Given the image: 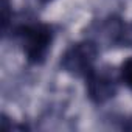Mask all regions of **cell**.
Here are the masks:
<instances>
[{"label": "cell", "mask_w": 132, "mask_h": 132, "mask_svg": "<svg viewBox=\"0 0 132 132\" xmlns=\"http://www.w3.org/2000/svg\"><path fill=\"white\" fill-rule=\"evenodd\" d=\"M84 79L87 96L95 104H104L117 95L118 78L110 67H95Z\"/></svg>", "instance_id": "3957f363"}, {"label": "cell", "mask_w": 132, "mask_h": 132, "mask_svg": "<svg viewBox=\"0 0 132 132\" xmlns=\"http://www.w3.org/2000/svg\"><path fill=\"white\" fill-rule=\"evenodd\" d=\"M14 37L30 64L39 65L47 59L53 42V30L50 25L37 20L19 23L14 28Z\"/></svg>", "instance_id": "6da1fadb"}, {"label": "cell", "mask_w": 132, "mask_h": 132, "mask_svg": "<svg viewBox=\"0 0 132 132\" xmlns=\"http://www.w3.org/2000/svg\"><path fill=\"white\" fill-rule=\"evenodd\" d=\"M44 2H48V0H44Z\"/></svg>", "instance_id": "52a82bcc"}, {"label": "cell", "mask_w": 132, "mask_h": 132, "mask_svg": "<svg viewBox=\"0 0 132 132\" xmlns=\"http://www.w3.org/2000/svg\"><path fill=\"white\" fill-rule=\"evenodd\" d=\"M120 78L124 82V86L132 90V57L123 62L121 70H120Z\"/></svg>", "instance_id": "5b68a950"}, {"label": "cell", "mask_w": 132, "mask_h": 132, "mask_svg": "<svg viewBox=\"0 0 132 132\" xmlns=\"http://www.w3.org/2000/svg\"><path fill=\"white\" fill-rule=\"evenodd\" d=\"M98 56V47L92 40H81L70 45L61 59V67L65 73L75 78H86L93 69Z\"/></svg>", "instance_id": "7a4b0ae2"}, {"label": "cell", "mask_w": 132, "mask_h": 132, "mask_svg": "<svg viewBox=\"0 0 132 132\" xmlns=\"http://www.w3.org/2000/svg\"><path fill=\"white\" fill-rule=\"evenodd\" d=\"M121 129H124V130H132V118L126 120V121L121 124Z\"/></svg>", "instance_id": "8992f818"}, {"label": "cell", "mask_w": 132, "mask_h": 132, "mask_svg": "<svg viewBox=\"0 0 132 132\" xmlns=\"http://www.w3.org/2000/svg\"><path fill=\"white\" fill-rule=\"evenodd\" d=\"M0 13H2V33L6 34L10 25H11V20H13V13H11V3L10 0H2L0 2Z\"/></svg>", "instance_id": "277c9868"}]
</instances>
